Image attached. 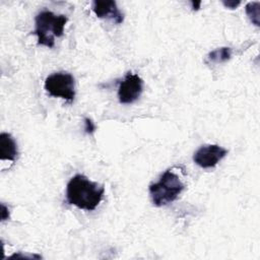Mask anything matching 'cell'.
I'll return each instance as SVG.
<instances>
[{
	"instance_id": "1",
	"label": "cell",
	"mask_w": 260,
	"mask_h": 260,
	"mask_svg": "<svg viewBox=\"0 0 260 260\" xmlns=\"http://www.w3.org/2000/svg\"><path fill=\"white\" fill-rule=\"evenodd\" d=\"M105 187L90 181L81 174L73 176L66 186V200L68 204L79 209L91 211L96 208L104 197Z\"/></svg>"
},
{
	"instance_id": "2",
	"label": "cell",
	"mask_w": 260,
	"mask_h": 260,
	"mask_svg": "<svg viewBox=\"0 0 260 260\" xmlns=\"http://www.w3.org/2000/svg\"><path fill=\"white\" fill-rule=\"evenodd\" d=\"M68 18L64 14H55L50 10H42L35 17L32 34L38 37V44L53 48L55 38L62 37Z\"/></svg>"
},
{
	"instance_id": "3",
	"label": "cell",
	"mask_w": 260,
	"mask_h": 260,
	"mask_svg": "<svg viewBox=\"0 0 260 260\" xmlns=\"http://www.w3.org/2000/svg\"><path fill=\"white\" fill-rule=\"evenodd\" d=\"M185 185L172 170L165 171L158 181L149 185L148 191L153 205L160 207L175 201L184 190Z\"/></svg>"
},
{
	"instance_id": "4",
	"label": "cell",
	"mask_w": 260,
	"mask_h": 260,
	"mask_svg": "<svg viewBox=\"0 0 260 260\" xmlns=\"http://www.w3.org/2000/svg\"><path fill=\"white\" fill-rule=\"evenodd\" d=\"M45 89L51 96L61 98L71 104L75 98V79L64 71L50 74L45 79Z\"/></svg>"
},
{
	"instance_id": "5",
	"label": "cell",
	"mask_w": 260,
	"mask_h": 260,
	"mask_svg": "<svg viewBox=\"0 0 260 260\" xmlns=\"http://www.w3.org/2000/svg\"><path fill=\"white\" fill-rule=\"evenodd\" d=\"M143 90V80L138 74L127 72L119 82L118 100L120 104L130 105L136 102Z\"/></svg>"
},
{
	"instance_id": "6",
	"label": "cell",
	"mask_w": 260,
	"mask_h": 260,
	"mask_svg": "<svg viewBox=\"0 0 260 260\" xmlns=\"http://www.w3.org/2000/svg\"><path fill=\"white\" fill-rule=\"evenodd\" d=\"M228 152V149L218 144L202 145L194 152L193 161L202 169H211L214 168Z\"/></svg>"
},
{
	"instance_id": "7",
	"label": "cell",
	"mask_w": 260,
	"mask_h": 260,
	"mask_svg": "<svg viewBox=\"0 0 260 260\" xmlns=\"http://www.w3.org/2000/svg\"><path fill=\"white\" fill-rule=\"evenodd\" d=\"M91 9L100 18H109L120 24L124 21V14L119 10L117 3L113 0H94Z\"/></svg>"
},
{
	"instance_id": "8",
	"label": "cell",
	"mask_w": 260,
	"mask_h": 260,
	"mask_svg": "<svg viewBox=\"0 0 260 260\" xmlns=\"http://www.w3.org/2000/svg\"><path fill=\"white\" fill-rule=\"evenodd\" d=\"M17 143L11 134L2 132L0 134V159L14 161L17 157Z\"/></svg>"
},
{
	"instance_id": "9",
	"label": "cell",
	"mask_w": 260,
	"mask_h": 260,
	"mask_svg": "<svg viewBox=\"0 0 260 260\" xmlns=\"http://www.w3.org/2000/svg\"><path fill=\"white\" fill-rule=\"evenodd\" d=\"M233 51L230 47H220L209 52L206 56V61L213 64H220L229 61L232 57Z\"/></svg>"
},
{
	"instance_id": "10",
	"label": "cell",
	"mask_w": 260,
	"mask_h": 260,
	"mask_svg": "<svg viewBox=\"0 0 260 260\" xmlns=\"http://www.w3.org/2000/svg\"><path fill=\"white\" fill-rule=\"evenodd\" d=\"M245 11L250 21L256 26L260 25V2L253 1L248 2L245 6Z\"/></svg>"
},
{
	"instance_id": "11",
	"label": "cell",
	"mask_w": 260,
	"mask_h": 260,
	"mask_svg": "<svg viewBox=\"0 0 260 260\" xmlns=\"http://www.w3.org/2000/svg\"><path fill=\"white\" fill-rule=\"evenodd\" d=\"M96 129L95 124L92 122L91 119L89 118H84V130L87 134H92Z\"/></svg>"
},
{
	"instance_id": "12",
	"label": "cell",
	"mask_w": 260,
	"mask_h": 260,
	"mask_svg": "<svg viewBox=\"0 0 260 260\" xmlns=\"http://www.w3.org/2000/svg\"><path fill=\"white\" fill-rule=\"evenodd\" d=\"M221 3L223 4V6L224 7H226V8H230V9H236L240 4H241V1H239V0H222L221 1Z\"/></svg>"
},
{
	"instance_id": "13",
	"label": "cell",
	"mask_w": 260,
	"mask_h": 260,
	"mask_svg": "<svg viewBox=\"0 0 260 260\" xmlns=\"http://www.w3.org/2000/svg\"><path fill=\"white\" fill-rule=\"evenodd\" d=\"M9 218V210H8V207L4 204V203H1V220H6Z\"/></svg>"
},
{
	"instance_id": "14",
	"label": "cell",
	"mask_w": 260,
	"mask_h": 260,
	"mask_svg": "<svg viewBox=\"0 0 260 260\" xmlns=\"http://www.w3.org/2000/svg\"><path fill=\"white\" fill-rule=\"evenodd\" d=\"M191 4H192V9H193V10H198V9L200 8L201 1H197V2L192 1V2H191Z\"/></svg>"
}]
</instances>
